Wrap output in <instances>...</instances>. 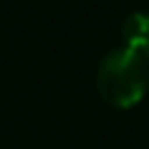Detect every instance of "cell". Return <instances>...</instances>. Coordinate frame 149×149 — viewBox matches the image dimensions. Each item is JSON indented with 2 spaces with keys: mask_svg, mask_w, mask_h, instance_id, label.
Wrapping results in <instances>:
<instances>
[{
  "mask_svg": "<svg viewBox=\"0 0 149 149\" xmlns=\"http://www.w3.org/2000/svg\"><path fill=\"white\" fill-rule=\"evenodd\" d=\"M122 37L127 42V47L137 50V52H142L147 57V52H149V13H144V10L129 13L122 22Z\"/></svg>",
  "mask_w": 149,
  "mask_h": 149,
  "instance_id": "7a4b0ae2",
  "label": "cell"
},
{
  "mask_svg": "<svg viewBox=\"0 0 149 149\" xmlns=\"http://www.w3.org/2000/svg\"><path fill=\"white\" fill-rule=\"evenodd\" d=\"M97 90L112 107L127 109L144 100L149 90V60L132 47H114L97 70Z\"/></svg>",
  "mask_w": 149,
  "mask_h": 149,
  "instance_id": "6da1fadb",
  "label": "cell"
},
{
  "mask_svg": "<svg viewBox=\"0 0 149 149\" xmlns=\"http://www.w3.org/2000/svg\"><path fill=\"white\" fill-rule=\"evenodd\" d=\"M147 60H149V52H147Z\"/></svg>",
  "mask_w": 149,
  "mask_h": 149,
  "instance_id": "3957f363",
  "label": "cell"
}]
</instances>
